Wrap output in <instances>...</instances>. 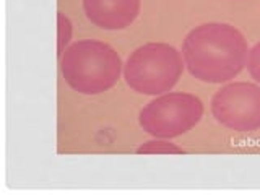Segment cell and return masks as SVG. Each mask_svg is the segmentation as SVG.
<instances>
[{
    "label": "cell",
    "mask_w": 260,
    "mask_h": 195,
    "mask_svg": "<svg viewBox=\"0 0 260 195\" xmlns=\"http://www.w3.org/2000/svg\"><path fill=\"white\" fill-rule=\"evenodd\" d=\"M247 41L226 23H205L193 28L182 44V59L189 73L205 83H228L247 63Z\"/></svg>",
    "instance_id": "6da1fadb"
},
{
    "label": "cell",
    "mask_w": 260,
    "mask_h": 195,
    "mask_svg": "<svg viewBox=\"0 0 260 195\" xmlns=\"http://www.w3.org/2000/svg\"><path fill=\"white\" fill-rule=\"evenodd\" d=\"M60 70L72 89L81 94H101L117 83L124 65L109 44L81 39L70 44L60 55Z\"/></svg>",
    "instance_id": "7a4b0ae2"
},
{
    "label": "cell",
    "mask_w": 260,
    "mask_h": 195,
    "mask_svg": "<svg viewBox=\"0 0 260 195\" xmlns=\"http://www.w3.org/2000/svg\"><path fill=\"white\" fill-rule=\"evenodd\" d=\"M182 54L166 43H146L127 57L125 83L140 94L159 96L173 89L184 72Z\"/></svg>",
    "instance_id": "3957f363"
},
{
    "label": "cell",
    "mask_w": 260,
    "mask_h": 195,
    "mask_svg": "<svg viewBox=\"0 0 260 195\" xmlns=\"http://www.w3.org/2000/svg\"><path fill=\"white\" fill-rule=\"evenodd\" d=\"M203 103L199 96L185 91H169L154 96L140 111L138 122L153 138L181 137L199 124L203 117Z\"/></svg>",
    "instance_id": "277c9868"
},
{
    "label": "cell",
    "mask_w": 260,
    "mask_h": 195,
    "mask_svg": "<svg viewBox=\"0 0 260 195\" xmlns=\"http://www.w3.org/2000/svg\"><path fill=\"white\" fill-rule=\"evenodd\" d=\"M211 114L233 132L249 134L260 128V85L231 81L211 98Z\"/></svg>",
    "instance_id": "5b68a950"
},
{
    "label": "cell",
    "mask_w": 260,
    "mask_h": 195,
    "mask_svg": "<svg viewBox=\"0 0 260 195\" xmlns=\"http://www.w3.org/2000/svg\"><path fill=\"white\" fill-rule=\"evenodd\" d=\"M140 7V0H83L86 18L108 31L128 28L137 20Z\"/></svg>",
    "instance_id": "8992f818"
},
{
    "label": "cell",
    "mask_w": 260,
    "mask_h": 195,
    "mask_svg": "<svg viewBox=\"0 0 260 195\" xmlns=\"http://www.w3.org/2000/svg\"><path fill=\"white\" fill-rule=\"evenodd\" d=\"M137 153L138 154H182L185 151L181 146L171 143L169 140H165V138H154V140H150L138 146Z\"/></svg>",
    "instance_id": "52a82bcc"
},
{
    "label": "cell",
    "mask_w": 260,
    "mask_h": 195,
    "mask_svg": "<svg viewBox=\"0 0 260 195\" xmlns=\"http://www.w3.org/2000/svg\"><path fill=\"white\" fill-rule=\"evenodd\" d=\"M57 29H59V32H57V39H59L57 41V43H59L57 51H59V57H60L63 54L65 46L69 44V41L72 38V23L67 16L60 12H59V15H57Z\"/></svg>",
    "instance_id": "ba28073f"
},
{
    "label": "cell",
    "mask_w": 260,
    "mask_h": 195,
    "mask_svg": "<svg viewBox=\"0 0 260 195\" xmlns=\"http://www.w3.org/2000/svg\"><path fill=\"white\" fill-rule=\"evenodd\" d=\"M246 67L255 83L260 85V43L254 44V47L249 49Z\"/></svg>",
    "instance_id": "9c48e42d"
}]
</instances>
